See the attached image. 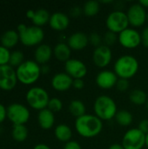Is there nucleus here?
Instances as JSON below:
<instances>
[{"label":"nucleus","mask_w":148,"mask_h":149,"mask_svg":"<svg viewBox=\"0 0 148 149\" xmlns=\"http://www.w3.org/2000/svg\"><path fill=\"white\" fill-rule=\"evenodd\" d=\"M76 132L84 138L98 136L103 129V121L95 114H87L77 118L75 120Z\"/></svg>","instance_id":"1"},{"label":"nucleus","mask_w":148,"mask_h":149,"mask_svg":"<svg viewBox=\"0 0 148 149\" xmlns=\"http://www.w3.org/2000/svg\"><path fill=\"white\" fill-rule=\"evenodd\" d=\"M140 68L138 59L133 55H122L114 63V72L119 79H130L136 75Z\"/></svg>","instance_id":"2"},{"label":"nucleus","mask_w":148,"mask_h":149,"mask_svg":"<svg viewBox=\"0 0 148 149\" xmlns=\"http://www.w3.org/2000/svg\"><path fill=\"white\" fill-rule=\"evenodd\" d=\"M17 80L24 85H32L40 77L41 65L35 60H25L16 70Z\"/></svg>","instance_id":"3"},{"label":"nucleus","mask_w":148,"mask_h":149,"mask_svg":"<svg viewBox=\"0 0 148 149\" xmlns=\"http://www.w3.org/2000/svg\"><path fill=\"white\" fill-rule=\"evenodd\" d=\"M17 29L19 40L25 46H38L44 38V32L41 27L36 25L27 26L24 24H20Z\"/></svg>","instance_id":"4"},{"label":"nucleus","mask_w":148,"mask_h":149,"mask_svg":"<svg viewBox=\"0 0 148 149\" xmlns=\"http://www.w3.org/2000/svg\"><path fill=\"white\" fill-rule=\"evenodd\" d=\"M93 110L95 115L103 120H110L115 117L118 108L115 101L113 98L108 95H100L99 96L93 105Z\"/></svg>","instance_id":"5"},{"label":"nucleus","mask_w":148,"mask_h":149,"mask_svg":"<svg viewBox=\"0 0 148 149\" xmlns=\"http://www.w3.org/2000/svg\"><path fill=\"white\" fill-rule=\"evenodd\" d=\"M25 98L28 105L31 108L38 111L47 108L50 100L47 91L40 86H33L30 88L26 93Z\"/></svg>","instance_id":"6"},{"label":"nucleus","mask_w":148,"mask_h":149,"mask_svg":"<svg viewBox=\"0 0 148 149\" xmlns=\"http://www.w3.org/2000/svg\"><path fill=\"white\" fill-rule=\"evenodd\" d=\"M106 24L108 31L116 34H120L129 26L126 12L120 10H116L110 12L106 17Z\"/></svg>","instance_id":"7"},{"label":"nucleus","mask_w":148,"mask_h":149,"mask_svg":"<svg viewBox=\"0 0 148 149\" xmlns=\"http://www.w3.org/2000/svg\"><path fill=\"white\" fill-rule=\"evenodd\" d=\"M30 115L29 109L21 103H12L7 107V119L13 125H25Z\"/></svg>","instance_id":"8"},{"label":"nucleus","mask_w":148,"mask_h":149,"mask_svg":"<svg viewBox=\"0 0 148 149\" xmlns=\"http://www.w3.org/2000/svg\"><path fill=\"white\" fill-rule=\"evenodd\" d=\"M121 144L125 149H142L146 146V134L138 127L131 128L124 134Z\"/></svg>","instance_id":"9"},{"label":"nucleus","mask_w":148,"mask_h":149,"mask_svg":"<svg viewBox=\"0 0 148 149\" xmlns=\"http://www.w3.org/2000/svg\"><path fill=\"white\" fill-rule=\"evenodd\" d=\"M126 16L129 24L135 28L144 25V24L147 21V11L139 3H133L128 8Z\"/></svg>","instance_id":"10"},{"label":"nucleus","mask_w":148,"mask_h":149,"mask_svg":"<svg viewBox=\"0 0 148 149\" xmlns=\"http://www.w3.org/2000/svg\"><path fill=\"white\" fill-rule=\"evenodd\" d=\"M118 38L120 44L126 49H135L141 44L140 33L133 28L128 27L118 34Z\"/></svg>","instance_id":"11"},{"label":"nucleus","mask_w":148,"mask_h":149,"mask_svg":"<svg viewBox=\"0 0 148 149\" xmlns=\"http://www.w3.org/2000/svg\"><path fill=\"white\" fill-rule=\"evenodd\" d=\"M16 70L10 65L0 66V89L11 91L17 83Z\"/></svg>","instance_id":"12"},{"label":"nucleus","mask_w":148,"mask_h":149,"mask_svg":"<svg viewBox=\"0 0 148 149\" xmlns=\"http://www.w3.org/2000/svg\"><path fill=\"white\" fill-rule=\"evenodd\" d=\"M65 72L73 79H84L87 74V67L85 64L78 58H70L65 63Z\"/></svg>","instance_id":"13"},{"label":"nucleus","mask_w":148,"mask_h":149,"mask_svg":"<svg viewBox=\"0 0 148 149\" xmlns=\"http://www.w3.org/2000/svg\"><path fill=\"white\" fill-rule=\"evenodd\" d=\"M113 58V52L109 46L102 45L95 48L92 54V61L94 65L99 68H105L110 65Z\"/></svg>","instance_id":"14"},{"label":"nucleus","mask_w":148,"mask_h":149,"mask_svg":"<svg viewBox=\"0 0 148 149\" xmlns=\"http://www.w3.org/2000/svg\"><path fill=\"white\" fill-rule=\"evenodd\" d=\"M119 78L113 71L103 70L99 72L96 76V84L101 89H111L117 84Z\"/></svg>","instance_id":"15"},{"label":"nucleus","mask_w":148,"mask_h":149,"mask_svg":"<svg viewBox=\"0 0 148 149\" xmlns=\"http://www.w3.org/2000/svg\"><path fill=\"white\" fill-rule=\"evenodd\" d=\"M73 79L66 72L56 73L51 79V86L58 92H66L72 87Z\"/></svg>","instance_id":"16"},{"label":"nucleus","mask_w":148,"mask_h":149,"mask_svg":"<svg viewBox=\"0 0 148 149\" xmlns=\"http://www.w3.org/2000/svg\"><path fill=\"white\" fill-rule=\"evenodd\" d=\"M88 44V35L83 31L74 32L67 38V45L73 51H82Z\"/></svg>","instance_id":"17"},{"label":"nucleus","mask_w":148,"mask_h":149,"mask_svg":"<svg viewBox=\"0 0 148 149\" xmlns=\"http://www.w3.org/2000/svg\"><path fill=\"white\" fill-rule=\"evenodd\" d=\"M50 27L57 31H62L68 28L70 24L69 17L61 11L54 12L51 15L49 21Z\"/></svg>","instance_id":"18"},{"label":"nucleus","mask_w":148,"mask_h":149,"mask_svg":"<svg viewBox=\"0 0 148 149\" xmlns=\"http://www.w3.org/2000/svg\"><path fill=\"white\" fill-rule=\"evenodd\" d=\"M53 55V49L46 44L39 45L34 52L35 61L38 65H45L47 64Z\"/></svg>","instance_id":"19"},{"label":"nucleus","mask_w":148,"mask_h":149,"mask_svg":"<svg viewBox=\"0 0 148 149\" xmlns=\"http://www.w3.org/2000/svg\"><path fill=\"white\" fill-rule=\"evenodd\" d=\"M38 122L41 128L44 130L51 129L55 123V115L48 108L43 109L38 112Z\"/></svg>","instance_id":"20"},{"label":"nucleus","mask_w":148,"mask_h":149,"mask_svg":"<svg viewBox=\"0 0 148 149\" xmlns=\"http://www.w3.org/2000/svg\"><path fill=\"white\" fill-rule=\"evenodd\" d=\"M0 41H1V45H3L7 49H10L15 45H17L18 41H20L19 34L17 31L8 30L2 34L0 38Z\"/></svg>","instance_id":"21"},{"label":"nucleus","mask_w":148,"mask_h":149,"mask_svg":"<svg viewBox=\"0 0 148 149\" xmlns=\"http://www.w3.org/2000/svg\"><path fill=\"white\" fill-rule=\"evenodd\" d=\"M71 53L72 49L69 47V45L64 42H60L57 44L53 48V55L54 57L61 61V62H66L71 58Z\"/></svg>","instance_id":"22"},{"label":"nucleus","mask_w":148,"mask_h":149,"mask_svg":"<svg viewBox=\"0 0 148 149\" xmlns=\"http://www.w3.org/2000/svg\"><path fill=\"white\" fill-rule=\"evenodd\" d=\"M54 134L58 141L67 143L71 141L72 137V131L66 124H58L54 129Z\"/></svg>","instance_id":"23"},{"label":"nucleus","mask_w":148,"mask_h":149,"mask_svg":"<svg viewBox=\"0 0 148 149\" xmlns=\"http://www.w3.org/2000/svg\"><path fill=\"white\" fill-rule=\"evenodd\" d=\"M68 110L72 116L76 117V119L79 118L86 113H85V111H86L85 105L84 104L83 101H81L79 100H72L68 106Z\"/></svg>","instance_id":"24"},{"label":"nucleus","mask_w":148,"mask_h":149,"mask_svg":"<svg viewBox=\"0 0 148 149\" xmlns=\"http://www.w3.org/2000/svg\"><path fill=\"white\" fill-rule=\"evenodd\" d=\"M28 128L25 125H13L11 130V136L17 142H24L28 137Z\"/></svg>","instance_id":"25"},{"label":"nucleus","mask_w":148,"mask_h":149,"mask_svg":"<svg viewBox=\"0 0 148 149\" xmlns=\"http://www.w3.org/2000/svg\"><path fill=\"white\" fill-rule=\"evenodd\" d=\"M51 15L49 11L45 9H38L35 10V15L34 17L32 18V23L34 25L41 27L50 21Z\"/></svg>","instance_id":"26"},{"label":"nucleus","mask_w":148,"mask_h":149,"mask_svg":"<svg viewBox=\"0 0 148 149\" xmlns=\"http://www.w3.org/2000/svg\"><path fill=\"white\" fill-rule=\"evenodd\" d=\"M129 100L133 104L136 106H141L147 104L148 100L147 94L145 91L141 89H134L130 93Z\"/></svg>","instance_id":"27"},{"label":"nucleus","mask_w":148,"mask_h":149,"mask_svg":"<svg viewBox=\"0 0 148 149\" xmlns=\"http://www.w3.org/2000/svg\"><path fill=\"white\" fill-rule=\"evenodd\" d=\"M114 118L116 122L121 127H128L133 123V114L129 111L125 109L118 111Z\"/></svg>","instance_id":"28"},{"label":"nucleus","mask_w":148,"mask_h":149,"mask_svg":"<svg viewBox=\"0 0 148 149\" xmlns=\"http://www.w3.org/2000/svg\"><path fill=\"white\" fill-rule=\"evenodd\" d=\"M82 9H83V13L86 17H94L99 12L100 4L96 0H90L85 3Z\"/></svg>","instance_id":"29"},{"label":"nucleus","mask_w":148,"mask_h":149,"mask_svg":"<svg viewBox=\"0 0 148 149\" xmlns=\"http://www.w3.org/2000/svg\"><path fill=\"white\" fill-rule=\"evenodd\" d=\"M24 53L20 51H14L10 53V62L9 65L12 67L16 66L17 68L24 62Z\"/></svg>","instance_id":"30"},{"label":"nucleus","mask_w":148,"mask_h":149,"mask_svg":"<svg viewBox=\"0 0 148 149\" xmlns=\"http://www.w3.org/2000/svg\"><path fill=\"white\" fill-rule=\"evenodd\" d=\"M119 38H118V34L114 33V32H112L110 31H106L104 36H103V42H104V45H106V46H111V45H113L116 44V42L118 41Z\"/></svg>","instance_id":"31"},{"label":"nucleus","mask_w":148,"mask_h":149,"mask_svg":"<svg viewBox=\"0 0 148 149\" xmlns=\"http://www.w3.org/2000/svg\"><path fill=\"white\" fill-rule=\"evenodd\" d=\"M47 108L49 110H51L52 113H58V112H60L62 110V108H63V103L58 98H51L49 100Z\"/></svg>","instance_id":"32"},{"label":"nucleus","mask_w":148,"mask_h":149,"mask_svg":"<svg viewBox=\"0 0 148 149\" xmlns=\"http://www.w3.org/2000/svg\"><path fill=\"white\" fill-rule=\"evenodd\" d=\"M10 53L11 52H10L9 49L0 45V66L9 65Z\"/></svg>","instance_id":"33"},{"label":"nucleus","mask_w":148,"mask_h":149,"mask_svg":"<svg viewBox=\"0 0 148 149\" xmlns=\"http://www.w3.org/2000/svg\"><path fill=\"white\" fill-rule=\"evenodd\" d=\"M88 39H89V44L92 45L96 48L102 45L103 37H101L98 32H92L91 34H89Z\"/></svg>","instance_id":"34"},{"label":"nucleus","mask_w":148,"mask_h":149,"mask_svg":"<svg viewBox=\"0 0 148 149\" xmlns=\"http://www.w3.org/2000/svg\"><path fill=\"white\" fill-rule=\"evenodd\" d=\"M115 87L117 88L118 91L124 93V92L127 91L129 88V80L125 79H119Z\"/></svg>","instance_id":"35"},{"label":"nucleus","mask_w":148,"mask_h":149,"mask_svg":"<svg viewBox=\"0 0 148 149\" xmlns=\"http://www.w3.org/2000/svg\"><path fill=\"white\" fill-rule=\"evenodd\" d=\"M140 36H141V44L145 47L148 48V26L143 29L142 32L140 33Z\"/></svg>","instance_id":"36"},{"label":"nucleus","mask_w":148,"mask_h":149,"mask_svg":"<svg viewBox=\"0 0 148 149\" xmlns=\"http://www.w3.org/2000/svg\"><path fill=\"white\" fill-rule=\"evenodd\" d=\"M138 128L145 134H148V120L145 119V120H142L140 123H139V126H138Z\"/></svg>","instance_id":"37"},{"label":"nucleus","mask_w":148,"mask_h":149,"mask_svg":"<svg viewBox=\"0 0 148 149\" xmlns=\"http://www.w3.org/2000/svg\"><path fill=\"white\" fill-rule=\"evenodd\" d=\"M64 149H82L80 144L75 141H71L65 144Z\"/></svg>","instance_id":"38"},{"label":"nucleus","mask_w":148,"mask_h":149,"mask_svg":"<svg viewBox=\"0 0 148 149\" xmlns=\"http://www.w3.org/2000/svg\"><path fill=\"white\" fill-rule=\"evenodd\" d=\"M85 86V82L83 79H73L72 83V87L77 89V90H81Z\"/></svg>","instance_id":"39"},{"label":"nucleus","mask_w":148,"mask_h":149,"mask_svg":"<svg viewBox=\"0 0 148 149\" xmlns=\"http://www.w3.org/2000/svg\"><path fill=\"white\" fill-rule=\"evenodd\" d=\"M7 118V108L0 103V124L4 121V120Z\"/></svg>","instance_id":"40"},{"label":"nucleus","mask_w":148,"mask_h":149,"mask_svg":"<svg viewBox=\"0 0 148 149\" xmlns=\"http://www.w3.org/2000/svg\"><path fill=\"white\" fill-rule=\"evenodd\" d=\"M70 13L72 17H79L82 13H83V9H81L79 6H74L73 8H72V10H70Z\"/></svg>","instance_id":"41"},{"label":"nucleus","mask_w":148,"mask_h":149,"mask_svg":"<svg viewBox=\"0 0 148 149\" xmlns=\"http://www.w3.org/2000/svg\"><path fill=\"white\" fill-rule=\"evenodd\" d=\"M33 149H51V148L46 145V144H44V143H39V144H37Z\"/></svg>","instance_id":"42"},{"label":"nucleus","mask_w":148,"mask_h":149,"mask_svg":"<svg viewBox=\"0 0 148 149\" xmlns=\"http://www.w3.org/2000/svg\"><path fill=\"white\" fill-rule=\"evenodd\" d=\"M49 72H50V66L47 64L41 65V73L45 74V73H48Z\"/></svg>","instance_id":"43"},{"label":"nucleus","mask_w":148,"mask_h":149,"mask_svg":"<svg viewBox=\"0 0 148 149\" xmlns=\"http://www.w3.org/2000/svg\"><path fill=\"white\" fill-rule=\"evenodd\" d=\"M108 149H125L124 147L122 146V144H119V143H114L113 145H111Z\"/></svg>","instance_id":"44"},{"label":"nucleus","mask_w":148,"mask_h":149,"mask_svg":"<svg viewBox=\"0 0 148 149\" xmlns=\"http://www.w3.org/2000/svg\"><path fill=\"white\" fill-rule=\"evenodd\" d=\"M34 15H35V10H29L26 12V17L29 19H31L32 20V18L34 17Z\"/></svg>","instance_id":"45"},{"label":"nucleus","mask_w":148,"mask_h":149,"mask_svg":"<svg viewBox=\"0 0 148 149\" xmlns=\"http://www.w3.org/2000/svg\"><path fill=\"white\" fill-rule=\"evenodd\" d=\"M139 3H140V5H142L145 9L148 8V0H140V1L139 2Z\"/></svg>","instance_id":"46"},{"label":"nucleus","mask_w":148,"mask_h":149,"mask_svg":"<svg viewBox=\"0 0 148 149\" xmlns=\"http://www.w3.org/2000/svg\"><path fill=\"white\" fill-rule=\"evenodd\" d=\"M146 147H147L148 148V134H146Z\"/></svg>","instance_id":"47"},{"label":"nucleus","mask_w":148,"mask_h":149,"mask_svg":"<svg viewBox=\"0 0 148 149\" xmlns=\"http://www.w3.org/2000/svg\"><path fill=\"white\" fill-rule=\"evenodd\" d=\"M147 111H148V100H147Z\"/></svg>","instance_id":"48"},{"label":"nucleus","mask_w":148,"mask_h":149,"mask_svg":"<svg viewBox=\"0 0 148 149\" xmlns=\"http://www.w3.org/2000/svg\"><path fill=\"white\" fill-rule=\"evenodd\" d=\"M147 21H148V12H147Z\"/></svg>","instance_id":"49"}]
</instances>
